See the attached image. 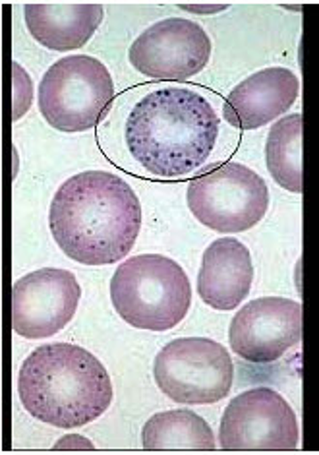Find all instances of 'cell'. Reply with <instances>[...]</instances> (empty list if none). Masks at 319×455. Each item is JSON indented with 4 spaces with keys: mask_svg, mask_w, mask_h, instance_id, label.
Instances as JSON below:
<instances>
[{
    "mask_svg": "<svg viewBox=\"0 0 319 455\" xmlns=\"http://www.w3.org/2000/svg\"><path fill=\"white\" fill-rule=\"evenodd\" d=\"M128 59L153 80L184 82L200 74L211 59L207 31L186 18H167L148 28L132 43Z\"/></svg>",
    "mask_w": 319,
    "mask_h": 455,
    "instance_id": "obj_9",
    "label": "cell"
},
{
    "mask_svg": "<svg viewBox=\"0 0 319 455\" xmlns=\"http://www.w3.org/2000/svg\"><path fill=\"white\" fill-rule=\"evenodd\" d=\"M254 262L248 248L236 238H217L207 246L197 274V292L207 307L235 310L250 295Z\"/></svg>",
    "mask_w": 319,
    "mask_h": 455,
    "instance_id": "obj_13",
    "label": "cell"
},
{
    "mask_svg": "<svg viewBox=\"0 0 319 455\" xmlns=\"http://www.w3.org/2000/svg\"><path fill=\"white\" fill-rule=\"evenodd\" d=\"M20 84H21L20 78L14 74V121H18L21 115H26V111L31 105V95H33L29 76H26L24 85Z\"/></svg>",
    "mask_w": 319,
    "mask_h": 455,
    "instance_id": "obj_17",
    "label": "cell"
},
{
    "mask_svg": "<svg viewBox=\"0 0 319 455\" xmlns=\"http://www.w3.org/2000/svg\"><path fill=\"white\" fill-rule=\"evenodd\" d=\"M302 113L281 118L269 130L266 144L267 169L275 182L289 192L302 194Z\"/></svg>",
    "mask_w": 319,
    "mask_h": 455,
    "instance_id": "obj_16",
    "label": "cell"
},
{
    "mask_svg": "<svg viewBox=\"0 0 319 455\" xmlns=\"http://www.w3.org/2000/svg\"><path fill=\"white\" fill-rule=\"evenodd\" d=\"M115 100V82L93 57H66L43 76L39 111L62 132H84L99 124Z\"/></svg>",
    "mask_w": 319,
    "mask_h": 455,
    "instance_id": "obj_5",
    "label": "cell"
},
{
    "mask_svg": "<svg viewBox=\"0 0 319 455\" xmlns=\"http://www.w3.org/2000/svg\"><path fill=\"white\" fill-rule=\"evenodd\" d=\"M26 26L31 37L52 51L84 47L103 21L101 4L51 3L26 4Z\"/></svg>",
    "mask_w": 319,
    "mask_h": 455,
    "instance_id": "obj_14",
    "label": "cell"
},
{
    "mask_svg": "<svg viewBox=\"0 0 319 455\" xmlns=\"http://www.w3.org/2000/svg\"><path fill=\"white\" fill-rule=\"evenodd\" d=\"M219 126L217 111L202 93L186 88L156 90L130 111L126 148L151 175L184 177L211 156Z\"/></svg>",
    "mask_w": 319,
    "mask_h": 455,
    "instance_id": "obj_2",
    "label": "cell"
},
{
    "mask_svg": "<svg viewBox=\"0 0 319 455\" xmlns=\"http://www.w3.org/2000/svg\"><path fill=\"white\" fill-rule=\"evenodd\" d=\"M141 443L146 450H215V436L211 427L200 415L188 409L164 411L153 415L144 430H141Z\"/></svg>",
    "mask_w": 319,
    "mask_h": 455,
    "instance_id": "obj_15",
    "label": "cell"
},
{
    "mask_svg": "<svg viewBox=\"0 0 319 455\" xmlns=\"http://www.w3.org/2000/svg\"><path fill=\"white\" fill-rule=\"evenodd\" d=\"M299 90V78L289 68L259 70L228 93L225 118L240 130L261 128L291 109Z\"/></svg>",
    "mask_w": 319,
    "mask_h": 455,
    "instance_id": "obj_12",
    "label": "cell"
},
{
    "mask_svg": "<svg viewBox=\"0 0 319 455\" xmlns=\"http://www.w3.org/2000/svg\"><path fill=\"white\" fill-rule=\"evenodd\" d=\"M186 198L194 218L217 233L248 231L269 210L267 182L235 161L195 177Z\"/></svg>",
    "mask_w": 319,
    "mask_h": 455,
    "instance_id": "obj_6",
    "label": "cell"
},
{
    "mask_svg": "<svg viewBox=\"0 0 319 455\" xmlns=\"http://www.w3.org/2000/svg\"><path fill=\"white\" fill-rule=\"evenodd\" d=\"M153 376L161 392L176 403L209 405L228 395L235 366L221 343L184 338L163 347L156 356Z\"/></svg>",
    "mask_w": 319,
    "mask_h": 455,
    "instance_id": "obj_7",
    "label": "cell"
},
{
    "mask_svg": "<svg viewBox=\"0 0 319 455\" xmlns=\"http://www.w3.org/2000/svg\"><path fill=\"white\" fill-rule=\"evenodd\" d=\"M111 300L130 326L167 331L186 318L192 307V285L174 259L140 254L118 266L111 279Z\"/></svg>",
    "mask_w": 319,
    "mask_h": 455,
    "instance_id": "obj_4",
    "label": "cell"
},
{
    "mask_svg": "<svg viewBox=\"0 0 319 455\" xmlns=\"http://www.w3.org/2000/svg\"><path fill=\"white\" fill-rule=\"evenodd\" d=\"M54 450H95L93 443L90 440H85L84 436L72 435V436H64L57 442Z\"/></svg>",
    "mask_w": 319,
    "mask_h": 455,
    "instance_id": "obj_18",
    "label": "cell"
},
{
    "mask_svg": "<svg viewBox=\"0 0 319 455\" xmlns=\"http://www.w3.org/2000/svg\"><path fill=\"white\" fill-rule=\"evenodd\" d=\"M230 349L248 363L279 361L302 341V307L283 297H263L238 310L228 330Z\"/></svg>",
    "mask_w": 319,
    "mask_h": 455,
    "instance_id": "obj_11",
    "label": "cell"
},
{
    "mask_svg": "<svg viewBox=\"0 0 319 455\" xmlns=\"http://www.w3.org/2000/svg\"><path fill=\"white\" fill-rule=\"evenodd\" d=\"M180 8L190 10L195 14H217L228 8V4H180Z\"/></svg>",
    "mask_w": 319,
    "mask_h": 455,
    "instance_id": "obj_19",
    "label": "cell"
},
{
    "mask_svg": "<svg viewBox=\"0 0 319 455\" xmlns=\"http://www.w3.org/2000/svg\"><path fill=\"white\" fill-rule=\"evenodd\" d=\"M49 227L60 251L85 266H111L136 244L141 205L126 180L107 171H85L57 190Z\"/></svg>",
    "mask_w": 319,
    "mask_h": 455,
    "instance_id": "obj_1",
    "label": "cell"
},
{
    "mask_svg": "<svg viewBox=\"0 0 319 455\" xmlns=\"http://www.w3.org/2000/svg\"><path fill=\"white\" fill-rule=\"evenodd\" d=\"M18 389L28 413L57 428L90 425L115 394L103 363L70 343L37 347L20 368Z\"/></svg>",
    "mask_w": 319,
    "mask_h": 455,
    "instance_id": "obj_3",
    "label": "cell"
},
{
    "mask_svg": "<svg viewBox=\"0 0 319 455\" xmlns=\"http://www.w3.org/2000/svg\"><path fill=\"white\" fill-rule=\"evenodd\" d=\"M219 443L227 451H291L299 448V420L275 389H248L225 409Z\"/></svg>",
    "mask_w": 319,
    "mask_h": 455,
    "instance_id": "obj_8",
    "label": "cell"
},
{
    "mask_svg": "<svg viewBox=\"0 0 319 455\" xmlns=\"http://www.w3.org/2000/svg\"><path fill=\"white\" fill-rule=\"evenodd\" d=\"M82 287L72 272L43 267L12 287V330L20 338H52L78 310Z\"/></svg>",
    "mask_w": 319,
    "mask_h": 455,
    "instance_id": "obj_10",
    "label": "cell"
}]
</instances>
